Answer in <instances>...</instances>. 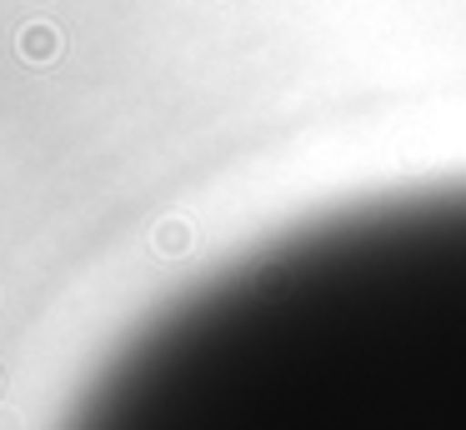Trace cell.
Segmentation results:
<instances>
[{"instance_id": "6da1fadb", "label": "cell", "mask_w": 466, "mask_h": 430, "mask_svg": "<svg viewBox=\"0 0 466 430\" xmlns=\"http://www.w3.org/2000/svg\"><path fill=\"white\" fill-rule=\"evenodd\" d=\"M21 50H31V55H51V50H56V40H51V30H46V25H35V30H25V35H21Z\"/></svg>"}]
</instances>
